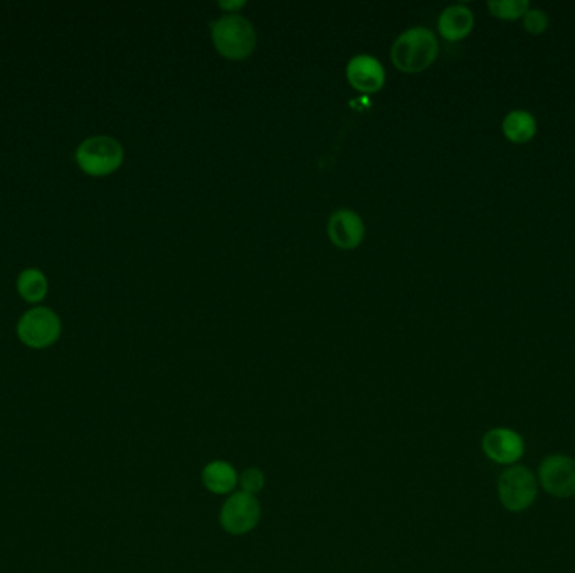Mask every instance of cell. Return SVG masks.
<instances>
[{
	"label": "cell",
	"mask_w": 575,
	"mask_h": 573,
	"mask_svg": "<svg viewBox=\"0 0 575 573\" xmlns=\"http://www.w3.org/2000/svg\"><path fill=\"white\" fill-rule=\"evenodd\" d=\"M219 6L224 7V9H227V7H231V9H236V7L244 6V2H221Z\"/></svg>",
	"instance_id": "18"
},
{
	"label": "cell",
	"mask_w": 575,
	"mask_h": 573,
	"mask_svg": "<svg viewBox=\"0 0 575 573\" xmlns=\"http://www.w3.org/2000/svg\"><path fill=\"white\" fill-rule=\"evenodd\" d=\"M439 53L438 39L426 27H412L402 32L392 46V61L406 73H419L436 61Z\"/></svg>",
	"instance_id": "1"
},
{
	"label": "cell",
	"mask_w": 575,
	"mask_h": 573,
	"mask_svg": "<svg viewBox=\"0 0 575 573\" xmlns=\"http://www.w3.org/2000/svg\"><path fill=\"white\" fill-rule=\"evenodd\" d=\"M76 162L88 175L103 177L111 174L122 165V143L106 135L88 138L76 150Z\"/></svg>",
	"instance_id": "4"
},
{
	"label": "cell",
	"mask_w": 575,
	"mask_h": 573,
	"mask_svg": "<svg viewBox=\"0 0 575 573\" xmlns=\"http://www.w3.org/2000/svg\"><path fill=\"white\" fill-rule=\"evenodd\" d=\"M530 9L528 0H490L488 11L500 21H522L525 12Z\"/></svg>",
	"instance_id": "15"
},
{
	"label": "cell",
	"mask_w": 575,
	"mask_h": 573,
	"mask_svg": "<svg viewBox=\"0 0 575 573\" xmlns=\"http://www.w3.org/2000/svg\"><path fill=\"white\" fill-rule=\"evenodd\" d=\"M202 483L214 495H229L239 483V476L226 461H212L202 469Z\"/></svg>",
	"instance_id": "13"
},
{
	"label": "cell",
	"mask_w": 575,
	"mask_h": 573,
	"mask_svg": "<svg viewBox=\"0 0 575 573\" xmlns=\"http://www.w3.org/2000/svg\"><path fill=\"white\" fill-rule=\"evenodd\" d=\"M17 290H19V295L29 303H39L48 293V279L39 269H26L19 274Z\"/></svg>",
	"instance_id": "14"
},
{
	"label": "cell",
	"mask_w": 575,
	"mask_h": 573,
	"mask_svg": "<svg viewBox=\"0 0 575 573\" xmlns=\"http://www.w3.org/2000/svg\"><path fill=\"white\" fill-rule=\"evenodd\" d=\"M212 39L217 51L229 59L248 58L256 46L253 24L238 14H227L212 22Z\"/></svg>",
	"instance_id": "2"
},
{
	"label": "cell",
	"mask_w": 575,
	"mask_h": 573,
	"mask_svg": "<svg viewBox=\"0 0 575 573\" xmlns=\"http://www.w3.org/2000/svg\"><path fill=\"white\" fill-rule=\"evenodd\" d=\"M523 29L532 34V36H540L544 34L550 26L549 14L540 9V7H532L525 12L522 19Z\"/></svg>",
	"instance_id": "16"
},
{
	"label": "cell",
	"mask_w": 575,
	"mask_h": 573,
	"mask_svg": "<svg viewBox=\"0 0 575 573\" xmlns=\"http://www.w3.org/2000/svg\"><path fill=\"white\" fill-rule=\"evenodd\" d=\"M347 76H349L350 85L362 93L379 91L384 85V79H386L382 64L367 54L357 56L350 61Z\"/></svg>",
	"instance_id": "10"
},
{
	"label": "cell",
	"mask_w": 575,
	"mask_h": 573,
	"mask_svg": "<svg viewBox=\"0 0 575 573\" xmlns=\"http://www.w3.org/2000/svg\"><path fill=\"white\" fill-rule=\"evenodd\" d=\"M17 337L29 348L43 350L51 347L61 337V320L49 308H32L17 323Z\"/></svg>",
	"instance_id": "5"
},
{
	"label": "cell",
	"mask_w": 575,
	"mask_h": 573,
	"mask_svg": "<svg viewBox=\"0 0 575 573\" xmlns=\"http://www.w3.org/2000/svg\"><path fill=\"white\" fill-rule=\"evenodd\" d=\"M239 483H241L244 493L256 496L264 488L263 471H259L256 468L246 469L243 476L239 478Z\"/></svg>",
	"instance_id": "17"
},
{
	"label": "cell",
	"mask_w": 575,
	"mask_h": 573,
	"mask_svg": "<svg viewBox=\"0 0 575 573\" xmlns=\"http://www.w3.org/2000/svg\"><path fill=\"white\" fill-rule=\"evenodd\" d=\"M537 481L555 498L575 496V459L565 454H552L540 463Z\"/></svg>",
	"instance_id": "6"
},
{
	"label": "cell",
	"mask_w": 575,
	"mask_h": 573,
	"mask_svg": "<svg viewBox=\"0 0 575 573\" xmlns=\"http://www.w3.org/2000/svg\"><path fill=\"white\" fill-rule=\"evenodd\" d=\"M328 236L338 248H357L365 236L364 222L354 211L342 209L330 217Z\"/></svg>",
	"instance_id": "9"
},
{
	"label": "cell",
	"mask_w": 575,
	"mask_h": 573,
	"mask_svg": "<svg viewBox=\"0 0 575 573\" xmlns=\"http://www.w3.org/2000/svg\"><path fill=\"white\" fill-rule=\"evenodd\" d=\"M486 458L502 466H513L525 453L523 437L508 427H495L483 436L481 441Z\"/></svg>",
	"instance_id": "8"
},
{
	"label": "cell",
	"mask_w": 575,
	"mask_h": 573,
	"mask_svg": "<svg viewBox=\"0 0 575 573\" xmlns=\"http://www.w3.org/2000/svg\"><path fill=\"white\" fill-rule=\"evenodd\" d=\"M473 27H475V14L471 12L470 7L463 6V4L449 6L439 16V34L451 43L470 36Z\"/></svg>",
	"instance_id": "11"
},
{
	"label": "cell",
	"mask_w": 575,
	"mask_h": 573,
	"mask_svg": "<svg viewBox=\"0 0 575 573\" xmlns=\"http://www.w3.org/2000/svg\"><path fill=\"white\" fill-rule=\"evenodd\" d=\"M496 491L505 510L522 513L537 500L539 481L530 469L522 464H513L500 474Z\"/></svg>",
	"instance_id": "3"
},
{
	"label": "cell",
	"mask_w": 575,
	"mask_h": 573,
	"mask_svg": "<svg viewBox=\"0 0 575 573\" xmlns=\"http://www.w3.org/2000/svg\"><path fill=\"white\" fill-rule=\"evenodd\" d=\"M261 506L256 496L244 491L229 496L221 510V525L231 535H246L259 523Z\"/></svg>",
	"instance_id": "7"
},
{
	"label": "cell",
	"mask_w": 575,
	"mask_h": 573,
	"mask_svg": "<svg viewBox=\"0 0 575 573\" xmlns=\"http://www.w3.org/2000/svg\"><path fill=\"white\" fill-rule=\"evenodd\" d=\"M502 133L508 142L515 143V145H525L537 137L539 123L530 111H508L507 115L503 116Z\"/></svg>",
	"instance_id": "12"
}]
</instances>
